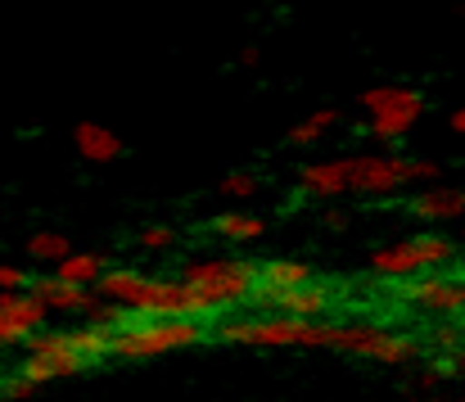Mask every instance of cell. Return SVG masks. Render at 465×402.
Instances as JSON below:
<instances>
[{"label":"cell","mask_w":465,"mask_h":402,"mask_svg":"<svg viewBox=\"0 0 465 402\" xmlns=\"http://www.w3.org/2000/svg\"><path fill=\"white\" fill-rule=\"evenodd\" d=\"M420 100V91L416 86H407V82H393V86H371V91H361V109L366 114H384V109H398V105H416Z\"/></svg>","instance_id":"obj_20"},{"label":"cell","mask_w":465,"mask_h":402,"mask_svg":"<svg viewBox=\"0 0 465 402\" xmlns=\"http://www.w3.org/2000/svg\"><path fill=\"white\" fill-rule=\"evenodd\" d=\"M127 317L132 321H176V317H185V321H194V307H190V294H185V285L181 280H145V289L127 303Z\"/></svg>","instance_id":"obj_6"},{"label":"cell","mask_w":465,"mask_h":402,"mask_svg":"<svg viewBox=\"0 0 465 402\" xmlns=\"http://www.w3.org/2000/svg\"><path fill=\"white\" fill-rule=\"evenodd\" d=\"M217 195H222V199H253V195H258V176H253V172H226V176L217 181Z\"/></svg>","instance_id":"obj_23"},{"label":"cell","mask_w":465,"mask_h":402,"mask_svg":"<svg viewBox=\"0 0 465 402\" xmlns=\"http://www.w3.org/2000/svg\"><path fill=\"white\" fill-rule=\"evenodd\" d=\"M100 271H104V258L100 254H86V249H73L59 267H54V280H64V285H77V289H86V285H95L100 280Z\"/></svg>","instance_id":"obj_18"},{"label":"cell","mask_w":465,"mask_h":402,"mask_svg":"<svg viewBox=\"0 0 465 402\" xmlns=\"http://www.w3.org/2000/svg\"><path fill=\"white\" fill-rule=\"evenodd\" d=\"M45 307L18 289V294H0V348H18V344H32L41 330H45Z\"/></svg>","instance_id":"obj_9"},{"label":"cell","mask_w":465,"mask_h":402,"mask_svg":"<svg viewBox=\"0 0 465 402\" xmlns=\"http://www.w3.org/2000/svg\"><path fill=\"white\" fill-rule=\"evenodd\" d=\"M27 280H32V276H27L23 267H14V263H0V294H18Z\"/></svg>","instance_id":"obj_27"},{"label":"cell","mask_w":465,"mask_h":402,"mask_svg":"<svg viewBox=\"0 0 465 402\" xmlns=\"http://www.w3.org/2000/svg\"><path fill=\"white\" fill-rule=\"evenodd\" d=\"M299 186L303 195H316V199H339L352 190V176H348V158H316L299 172Z\"/></svg>","instance_id":"obj_13"},{"label":"cell","mask_w":465,"mask_h":402,"mask_svg":"<svg viewBox=\"0 0 465 402\" xmlns=\"http://www.w3.org/2000/svg\"><path fill=\"white\" fill-rule=\"evenodd\" d=\"M213 231H217L222 240H231V245H253V240L267 236V222L253 217V213H222V217L213 222Z\"/></svg>","instance_id":"obj_19"},{"label":"cell","mask_w":465,"mask_h":402,"mask_svg":"<svg viewBox=\"0 0 465 402\" xmlns=\"http://www.w3.org/2000/svg\"><path fill=\"white\" fill-rule=\"evenodd\" d=\"M348 176L357 195H393L407 186V158L402 154H352Z\"/></svg>","instance_id":"obj_7"},{"label":"cell","mask_w":465,"mask_h":402,"mask_svg":"<svg viewBox=\"0 0 465 402\" xmlns=\"http://www.w3.org/2000/svg\"><path fill=\"white\" fill-rule=\"evenodd\" d=\"M181 285L190 294L194 321H203L208 312H231L244 298H253L258 263H249V258H190L181 267Z\"/></svg>","instance_id":"obj_1"},{"label":"cell","mask_w":465,"mask_h":402,"mask_svg":"<svg viewBox=\"0 0 465 402\" xmlns=\"http://www.w3.org/2000/svg\"><path fill=\"white\" fill-rule=\"evenodd\" d=\"M439 176H443V167L434 158H407V186L430 190V186H439Z\"/></svg>","instance_id":"obj_24"},{"label":"cell","mask_w":465,"mask_h":402,"mask_svg":"<svg viewBox=\"0 0 465 402\" xmlns=\"http://www.w3.org/2000/svg\"><path fill=\"white\" fill-rule=\"evenodd\" d=\"M461 245L443 231H420V236H407L398 245H384L371 254V271L384 276V280H416V276H430V271H443L457 263Z\"/></svg>","instance_id":"obj_2"},{"label":"cell","mask_w":465,"mask_h":402,"mask_svg":"<svg viewBox=\"0 0 465 402\" xmlns=\"http://www.w3.org/2000/svg\"><path fill=\"white\" fill-rule=\"evenodd\" d=\"M461 245H465V217H461Z\"/></svg>","instance_id":"obj_32"},{"label":"cell","mask_w":465,"mask_h":402,"mask_svg":"<svg viewBox=\"0 0 465 402\" xmlns=\"http://www.w3.org/2000/svg\"><path fill=\"white\" fill-rule=\"evenodd\" d=\"M420 114H425V100L398 105V109H384V114H371V136H380V140H402V136L420 123Z\"/></svg>","instance_id":"obj_17"},{"label":"cell","mask_w":465,"mask_h":402,"mask_svg":"<svg viewBox=\"0 0 465 402\" xmlns=\"http://www.w3.org/2000/svg\"><path fill=\"white\" fill-rule=\"evenodd\" d=\"M0 394H5L9 402H23V398H32L36 389H32L27 380H18V376H14V380H5V389H0Z\"/></svg>","instance_id":"obj_29"},{"label":"cell","mask_w":465,"mask_h":402,"mask_svg":"<svg viewBox=\"0 0 465 402\" xmlns=\"http://www.w3.org/2000/svg\"><path fill=\"white\" fill-rule=\"evenodd\" d=\"M407 208L420 217V222H434V226H448V222H461L465 217V190H448V186H430L420 195L407 199Z\"/></svg>","instance_id":"obj_12"},{"label":"cell","mask_w":465,"mask_h":402,"mask_svg":"<svg viewBox=\"0 0 465 402\" xmlns=\"http://www.w3.org/2000/svg\"><path fill=\"white\" fill-rule=\"evenodd\" d=\"M334 123H339L334 109H316V114H308L299 127H290V145H312V140H321V136L330 132Z\"/></svg>","instance_id":"obj_22"},{"label":"cell","mask_w":465,"mask_h":402,"mask_svg":"<svg viewBox=\"0 0 465 402\" xmlns=\"http://www.w3.org/2000/svg\"><path fill=\"white\" fill-rule=\"evenodd\" d=\"M208 339L203 321H127L123 330H114V357H163V353H181Z\"/></svg>","instance_id":"obj_3"},{"label":"cell","mask_w":465,"mask_h":402,"mask_svg":"<svg viewBox=\"0 0 465 402\" xmlns=\"http://www.w3.org/2000/svg\"><path fill=\"white\" fill-rule=\"evenodd\" d=\"M145 271H136V267H104L100 271V280H95V289H100V298L104 303H118V307H127L141 289H145Z\"/></svg>","instance_id":"obj_15"},{"label":"cell","mask_w":465,"mask_h":402,"mask_svg":"<svg viewBox=\"0 0 465 402\" xmlns=\"http://www.w3.org/2000/svg\"><path fill=\"white\" fill-rule=\"evenodd\" d=\"M343 353L402 367V362L416 357V344L407 335H393V330H380V326H343Z\"/></svg>","instance_id":"obj_8"},{"label":"cell","mask_w":465,"mask_h":402,"mask_svg":"<svg viewBox=\"0 0 465 402\" xmlns=\"http://www.w3.org/2000/svg\"><path fill=\"white\" fill-rule=\"evenodd\" d=\"M86 362L73 353V344H68V335L64 330H50V335H36L32 344H27V357L18 362V380H27L32 389H41V385H50V380H68V376H77Z\"/></svg>","instance_id":"obj_4"},{"label":"cell","mask_w":465,"mask_h":402,"mask_svg":"<svg viewBox=\"0 0 465 402\" xmlns=\"http://www.w3.org/2000/svg\"><path fill=\"white\" fill-rule=\"evenodd\" d=\"M448 123H452V132L457 136H465V109H452V114H448Z\"/></svg>","instance_id":"obj_30"},{"label":"cell","mask_w":465,"mask_h":402,"mask_svg":"<svg viewBox=\"0 0 465 402\" xmlns=\"http://www.w3.org/2000/svg\"><path fill=\"white\" fill-rule=\"evenodd\" d=\"M312 280H316V271H312V263H303V258H272V263H258L253 298H258V303H272V298L294 294V289H303Z\"/></svg>","instance_id":"obj_10"},{"label":"cell","mask_w":465,"mask_h":402,"mask_svg":"<svg viewBox=\"0 0 465 402\" xmlns=\"http://www.w3.org/2000/svg\"><path fill=\"white\" fill-rule=\"evenodd\" d=\"M272 307H281V317H290V321H316V317H325L334 307V289L321 285V280H312V285L294 289V294L272 298Z\"/></svg>","instance_id":"obj_14"},{"label":"cell","mask_w":465,"mask_h":402,"mask_svg":"<svg viewBox=\"0 0 465 402\" xmlns=\"http://www.w3.org/2000/svg\"><path fill=\"white\" fill-rule=\"evenodd\" d=\"M325 226H330V231H343L348 217H343V213H325Z\"/></svg>","instance_id":"obj_31"},{"label":"cell","mask_w":465,"mask_h":402,"mask_svg":"<svg viewBox=\"0 0 465 402\" xmlns=\"http://www.w3.org/2000/svg\"><path fill=\"white\" fill-rule=\"evenodd\" d=\"M461 344H465V335H461L457 321H443V326L434 330V348H443V353H461Z\"/></svg>","instance_id":"obj_26"},{"label":"cell","mask_w":465,"mask_h":402,"mask_svg":"<svg viewBox=\"0 0 465 402\" xmlns=\"http://www.w3.org/2000/svg\"><path fill=\"white\" fill-rule=\"evenodd\" d=\"M68 254H73V245H68V236H64V231H36V236L27 240V258H32V263L59 267Z\"/></svg>","instance_id":"obj_21"},{"label":"cell","mask_w":465,"mask_h":402,"mask_svg":"<svg viewBox=\"0 0 465 402\" xmlns=\"http://www.w3.org/2000/svg\"><path fill=\"white\" fill-rule=\"evenodd\" d=\"M402 298H407V303H416V307H420V312H430V317L461 321V312H465V280H461V276H448V271H430V276L402 280Z\"/></svg>","instance_id":"obj_5"},{"label":"cell","mask_w":465,"mask_h":402,"mask_svg":"<svg viewBox=\"0 0 465 402\" xmlns=\"http://www.w3.org/2000/svg\"><path fill=\"white\" fill-rule=\"evenodd\" d=\"M172 245H176V231L172 226H145L141 231V249H150V254H163Z\"/></svg>","instance_id":"obj_25"},{"label":"cell","mask_w":465,"mask_h":402,"mask_svg":"<svg viewBox=\"0 0 465 402\" xmlns=\"http://www.w3.org/2000/svg\"><path fill=\"white\" fill-rule=\"evenodd\" d=\"M465 371V353H443V357H439V367H434V380H439V376H448V380H452V376H461Z\"/></svg>","instance_id":"obj_28"},{"label":"cell","mask_w":465,"mask_h":402,"mask_svg":"<svg viewBox=\"0 0 465 402\" xmlns=\"http://www.w3.org/2000/svg\"><path fill=\"white\" fill-rule=\"evenodd\" d=\"M27 294H32L45 312H91V307H95L91 289L64 285V280H54V276H32V280H27Z\"/></svg>","instance_id":"obj_11"},{"label":"cell","mask_w":465,"mask_h":402,"mask_svg":"<svg viewBox=\"0 0 465 402\" xmlns=\"http://www.w3.org/2000/svg\"><path fill=\"white\" fill-rule=\"evenodd\" d=\"M73 140H77V154H82L86 163H114V158L123 154V140L109 132V127H100V123H82Z\"/></svg>","instance_id":"obj_16"}]
</instances>
